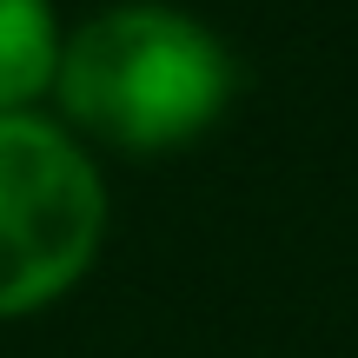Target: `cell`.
<instances>
[{"mask_svg": "<svg viewBox=\"0 0 358 358\" xmlns=\"http://www.w3.org/2000/svg\"><path fill=\"white\" fill-rule=\"evenodd\" d=\"M106 232V186L73 133L0 113V319L40 312L80 285Z\"/></svg>", "mask_w": 358, "mask_h": 358, "instance_id": "7a4b0ae2", "label": "cell"}, {"mask_svg": "<svg viewBox=\"0 0 358 358\" xmlns=\"http://www.w3.org/2000/svg\"><path fill=\"white\" fill-rule=\"evenodd\" d=\"M239 66L199 20L173 7H106L60 40L53 93L80 133L120 153L186 146L226 113Z\"/></svg>", "mask_w": 358, "mask_h": 358, "instance_id": "6da1fadb", "label": "cell"}, {"mask_svg": "<svg viewBox=\"0 0 358 358\" xmlns=\"http://www.w3.org/2000/svg\"><path fill=\"white\" fill-rule=\"evenodd\" d=\"M60 34L47 0H0V113H27L53 87Z\"/></svg>", "mask_w": 358, "mask_h": 358, "instance_id": "3957f363", "label": "cell"}]
</instances>
